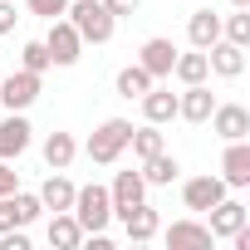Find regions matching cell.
<instances>
[{
	"label": "cell",
	"instance_id": "obj_1",
	"mask_svg": "<svg viewBox=\"0 0 250 250\" xmlns=\"http://www.w3.org/2000/svg\"><path fill=\"white\" fill-rule=\"evenodd\" d=\"M128 138H133V123H128V118H103L98 128L88 133L83 152H88L93 167H113L123 152H128Z\"/></svg>",
	"mask_w": 250,
	"mask_h": 250
},
{
	"label": "cell",
	"instance_id": "obj_2",
	"mask_svg": "<svg viewBox=\"0 0 250 250\" xmlns=\"http://www.w3.org/2000/svg\"><path fill=\"white\" fill-rule=\"evenodd\" d=\"M64 20L79 30V40H83V44H108V40H113V30H118V20L108 15L103 0H69Z\"/></svg>",
	"mask_w": 250,
	"mask_h": 250
},
{
	"label": "cell",
	"instance_id": "obj_3",
	"mask_svg": "<svg viewBox=\"0 0 250 250\" xmlns=\"http://www.w3.org/2000/svg\"><path fill=\"white\" fill-rule=\"evenodd\" d=\"M69 211H74V221L83 226V235H93V230H108V226H113V196H108V187H98V182L79 187Z\"/></svg>",
	"mask_w": 250,
	"mask_h": 250
},
{
	"label": "cell",
	"instance_id": "obj_4",
	"mask_svg": "<svg viewBox=\"0 0 250 250\" xmlns=\"http://www.w3.org/2000/svg\"><path fill=\"white\" fill-rule=\"evenodd\" d=\"M44 88V74H30V69H15L10 79H0V108L5 113H25Z\"/></svg>",
	"mask_w": 250,
	"mask_h": 250
},
{
	"label": "cell",
	"instance_id": "obj_5",
	"mask_svg": "<svg viewBox=\"0 0 250 250\" xmlns=\"http://www.w3.org/2000/svg\"><path fill=\"white\" fill-rule=\"evenodd\" d=\"M44 216V206H40V196L35 191H5L0 196V230H20V226H35Z\"/></svg>",
	"mask_w": 250,
	"mask_h": 250
},
{
	"label": "cell",
	"instance_id": "obj_6",
	"mask_svg": "<svg viewBox=\"0 0 250 250\" xmlns=\"http://www.w3.org/2000/svg\"><path fill=\"white\" fill-rule=\"evenodd\" d=\"M44 49H49V64H59V69H69V64H79V54H83V40H79V30L59 15V20H49V35H44Z\"/></svg>",
	"mask_w": 250,
	"mask_h": 250
},
{
	"label": "cell",
	"instance_id": "obj_7",
	"mask_svg": "<svg viewBox=\"0 0 250 250\" xmlns=\"http://www.w3.org/2000/svg\"><path fill=\"white\" fill-rule=\"evenodd\" d=\"M206 123H211V133H216L221 143H235V138H250V108H245V103H216Z\"/></svg>",
	"mask_w": 250,
	"mask_h": 250
},
{
	"label": "cell",
	"instance_id": "obj_8",
	"mask_svg": "<svg viewBox=\"0 0 250 250\" xmlns=\"http://www.w3.org/2000/svg\"><path fill=\"white\" fill-rule=\"evenodd\" d=\"M30 143H35V128H30L25 113H5V118H0V157H5V162L25 157Z\"/></svg>",
	"mask_w": 250,
	"mask_h": 250
},
{
	"label": "cell",
	"instance_id": "obj_9",
	"mask_svg": "<svg viewBox=\"0 0 250 250\" xmlns=\"http://www.w3.org/2000/svg\"><path fill=\"white\" fill-rule=\"evenodd\" d=\"M226 191H230V187H226L221 177H211V172H206V177L182 182V206H187V211H196V216H206V211H211V206H216Z\"/></svg>",
	"mask_w": 250,
	"mask_h": 250
},
{
	"label": "cell",
	"instance_id": "obj_10",
	"mask_svg": "<svg viewBox=\"0 0 250 250\" xmlns=\"http://www.w3.org/2000/svg\"><path fill=\"white\" fill-rule=\"evenodd\" d=\"M206 216H211V221H206V226H211V240H230V235L250 221V206H245V201H235V196H221Z\"/></svg>",
	"mask_w": 250,
	"mask_h": 250
},
{
	"label": "cell",
	"instance_id": "obj_11",
	"mask_svg": "<svg viewBox=\"0 0 250 250\" xmlns=\"http://www.w3.org/2000/svg\"><path fill=\"white\" fill-rule=\"evenodd\" d=\"M221 182H226V187H235V191H245V187H250V138L226 143V152H221Z\"/></svg>",
	"mask_w": 250,
	"mask_h": 250
},
{
	"label": "cell",
	"instance_id": "obj_12",
	"mask_svg": "<svg viewBox=\"0 0 250 250\" xmlns=\"http://www.w3.org/2000/svg\"><path fill=\"white\" fill-rule=\"evenodd\" d=\"M172 250H206L211 245V226L206 221H196V216H182V221H172L167 230H157Z\"/></svg>",
	"mask_w": 250,
	"mask_h": 250
},
{
	"label": "cell",
	"instance_id": "obj_13",
	"mask_svg": "<svg viewBox=\"0 0 250 250\" xmlns=\"http://www.w3.org/2000/svg\"><path fill=\"white\" fill-rule=\"evenodd\" d=\"M118 221H123V235H128L133 245H147V240H157V230H162V216H157L147 201L128 206V211H123Z\"/></svg>",
	"mask_w": 250,
	"mask_h": 250
},
{
	"label": "cell",
	"instance_id": "obj_14",
	"mask_svg": "<svg viewBox=\"0 0 250 250\" xmlns=\"http://www.w3.org/2000/svg\"><path fill=\"white\" fill-rule=\"evenodd\" d=\"M172 59H177V44L172 40H162V35H152V40H143V49H138V64L162 83V79H172Z\"/></svg>",
	"mask_w": 250,
	"mask_h": 250
},
{
	"label": "cell",
	"instance_id": "obj_15",
	"mask_svg": "<svg viewBox=\"0 0 250 250\" xmlns=\"http://www.w3.org/2000/svg\"><path fill=\"white\" fill-rule=\"evenodd\" d=\"M206 64H211L216 79H240L245 74V44L216 40V44H206Z\"/></svg>",
	"mask_w": 250,
	"mask_h": 250
},
{
	"label": "cell",
	"instance_id": "obj_16",
	"mask_svg": "<svg viewBox=\"0 0 250 250\" xmlns=\"http://www.w3.org/2000/svg\"><path fill=\"white\" fill-rule=\"evenodd\" d=\"M211 108H216V93H211L206 83H182V93H177V118H187V123H206Z\"/></svg>",
	"mask_w": 250,
	"mask_h": 250
},
{
	"label": "cell",
	"instance_id": "obj_17",
	"mask_svg": "<svg viewBox=\"0 0 250 250\" xmlns=\"http://www.w3.org/2000/svg\"><path fill=\"white\" fill-rule=\"evenodd\" d=\"M108 196H113V221L128 211V206L147 201V182H143V172H118L113 187H108Z\"/></svg>",
	"mask_w": 250,
	"mask_h": 250
},
{
	"label": "cell",
	"instance_id": "obj_18",
	"mask_svg": "<svg viewBox=\"0 0 250 250\" xmlns=\"http://www.w3.org/2000/svg\"><path fill=\"white\" fill-rule=\"evenodd\" d=\"M49 245L54 250H79L83 245V226L74 221V211H49Z\"/></svg>",
	"mask_w": 250,
	"mask_h": 250
},
{
	"label": "cell",
	"instance_id": "obj_19",
	"mask_svg": "<svg viewBox=\"0 0 250 250\" xmlns=\"http://www.w3.org/2000/svg\"><path fill=\"white\" fill-rule=\"evenodd\" d=\"M138 103H143V118H147V123H157V128L177 118V93H172V88H162V83H152Z\"/></svg>",
	"mask_w": 250,
	"mask_h": 250
},
{
	"label": "cell",
	"instance_id": "obj_20",
	"mask_svg": "<svg viewBox=\"0 0 250 250\" xmlns=\"http://www.w3.org/2000/svg\"><path fill=\"white\" fill-rule=\"evenodd\" d=\"M187 40H191V49H206V44H216V40H221V15H216L211 5L191 10V20H187Z\"/></svg>",
	"mask_w": 250,
	"mask_h": 250
},
{
	"label": "cell",
	"instance_id": "obj_21",
	"mask_svg": "<svg viewBox=\"0 0 250 250\" xmlns=\"http://www.w3.org/2000/svg\"><path fill=\"white\" fill-rule=\"evenodd\" d=\"M74 191H79V187H74L64 172H49V177H44V187H40L35 196H40V206H44V211H69V206H74Z\"/></svg>",
	"mask_w": 250,
	"mask_h": 250
},
{
	"label": "cell",
	"instance_id": "obj_22",
	"mask_svg": "<svg viewBox=\"0 0 250 250\" xmlns=\"http://www.w3.org/2000/svg\"><path fill=\"white\" fill-rule=\"evenodd\" d=\"M74 157H79L74 133H49V138H44V167H49V172H69Z\"/></svg>",
	"mask_w": 250,
	"mask_h": 250
},
{
	"label": "cell",
	"instance_id": "obj_23",
	"mask_svg": "<svg viewBox=\"0 0 250 250\" xmlns=\"http://www.w3.org/2000/svg\"><path fill=\"white\" fill-rule=\"evenodd\" d=\"M177 172H182V162L162 147V152H152V157H143V182L147 187H172L177 182Z\"/></svg>",
	"mask_w": 250,
	"mask_h": 250
},
{
	"label": "cell",
	"instance_id": "obj_24",
	"mask_svg": "<svg viewBox=\"0 0 250 250\" xmlns=\"http://www.w3.org/2000/svg\"><path fill=\"white\" fill-rule=\"evenodd\" d=\"M152 83H157V79H152V74H147V69L138 64V59H133L128 69H118V79H113V88H118V98H128V103H133V98H143V93H147Z\"/></svg>",
	"mask_w": 250,
	"mask_h": 250
},
{
	"label": "cell",
	"instance_id": "obj_25",
	"mask_svg": "<svg viewBox=\"0 0 250 250\" xmlns=\"http://www.w3.org/2000/svg\"><path fill=\"white\" fill-rule=\"evenodd\" d=\"M172 79H177V83H206V79H211V64H206V49H191V54H177V59H172Z\"/></svg>",
	"mask_w": 250,
	"mask_h": 250
},
{
	"label": "cell",
	"instance_id": "obj_26",
	"mask_svg": "<svg viewBox=\"0 0 250 250\" xmlns=\"http://www.w3.org/2000/svg\"><path fill=\"white\" fill-rule=\"evenodd\" d=\"M128 147H133V157L143 162V157H152V152H162L167 143H162V128H157V123H143V128H133V138H128Z\"/></svg>",
	"mask_w": 250,
	"mask_h": 250
},
{
	"label": "cell",
	"instance_id": "obj_27",
	"mask_svg": "<svg viewBox=\"0 0 250 250\" xmlns=\"http://www.w3.org/2000/svg\"><path fill=\"white\" fill-rule=\"evenodd\" d=\"M221 40H230V44H250V5H235L230 15H221Z\"/></svg>",
	"mask_w": 250,
	"mask_h": 250
},
{
	"label": "cell",
	"instance_id": "obj_28",
	"mask_svg": "<svg viewBox=\"0 0 250 250\" xmlns=\"http://www.w3.org/2000/svg\"><path fill=\"white\" fill-rule=\"evenodd\" d=\"M20 69H30V74H44V69H54V64H49V49H44V40H30V44L20 49Z\"/></svg>",
	"mask_w": 250,
	"mask_h": 250
},
{
	"label": "cell",
	"instance_id": "obj_29",
	"mask_svg": "<svg viewBox=\"0 0 250 250\" xmlns=\"http://www.w3.org/2000/svg\"><path fill=\"white\" fill-rule=\"evenodd\" d=\"M25 10L40 15V20H59V15L69 10V0H25Z\"/></svg>",
	"mask_w": 250,
	"mask_h": 250
},
{
	"label": "cell",
	"instance_id": "obj_30",
	"mask_svg": "<svg viewBox=\"0 0 250 250\" xmlns=\"http://www.w3.org/2000/svg\"><path fill=\"white\" fill-rule=\"evenodd\" d=\"M103 5H108L113 20H123V15H138V10H143V0H103Z\"/></svg>",
	"mask_w": 250,
	"mask_h": 250
},
{
	"label": "cell",
	"instance_id": "obj_31",
	"mask_svg": "<svg viewBox=\"0 0 250 250\" xmlns=\"http://www.w3.org/2000/svg\"><path fill=\"white\" fill-rule=\"evenodd\" d=\"M20 187V172H15V162H5V157H0V196H5V191H15Z\"/></svg>",
	"mask_w": 250,
	"mask_h": 250
},
{
	"label": "cell",
	"instance_id": "obj_32",
	"mask_svg": "<svg viewBox=\"0 0 250 250\" xmlns=\"http://www.w3.org/2000/svg\"><path fill=\"white\" fill-rule=\"evenodd\" d=\"M15 20H20V15H15V0H0V35H10Z\"/></svg>",
	"mask_w": 250,
	"mask_h": 250
},
{
	"label": "cell",
	"instance_id": "obj_33",
	"mask_svg": "<svg viewBox=\"0 0 250 250\" xmlns=\"http://www.w3.org/2000/svg\"><path fill=\"white\" fill-rule=\"evenodd\" d=\"M230 5H250V0H230Z\"/></svg>",
	"mask_w": 250,
	"mask_h": 250
}]
</instances>
